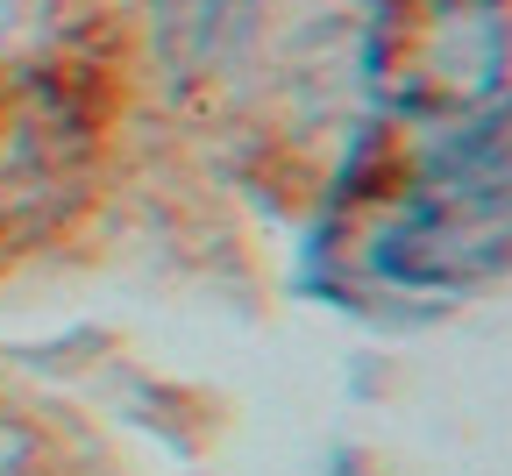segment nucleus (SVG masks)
I'll return each mask as SVG.
<instances>
[{
  "label": "nucleus",
  "mask_w": 512,
  "mask_h": 476,
  "mask_svg": "<svg viewBox=\"0 0 512 476\" xmlns=\"http://www.w3.org/2000/svg\"><path fill=\"white\" fill-rule=\"evenodd\" d=\"M370 270L413 292H456L512 270V100L463 114L427 157L392 228L370 242Z\"/></svg>",
  "instance_id": "nucleus-1"
},
{
  "label": "nucleus",
  "mask_w": 512,
  "mask_h": 476,
  "mask_svg": "<svg viewBox=\"0 0 512 476\" xmlns=\"http://www.w3.org/2000/svg\"><path fill=\"white\" fill-rule=\"evenodd\" d=\"M505 29L484 0H384L370 22V86L399 114L456 121L498 93Z\"/></svg>",
  "instance_id": "nucleus-2"
},
{
  "label": "nucleus",
  "mask_w": 512,
  "mask_h": 476,
  "mask_svg": "<svg viewBox=\"0 0 512 476\" xmlns=\"http://www.w3.org/2000/svg\"><path fill=\"white\" fill-rule=\"evenodd\" d=\"M15 29V0H0V36H8Z\"/></svg>",
  "instance_id": "nucleus-3"
}]
</instances>
